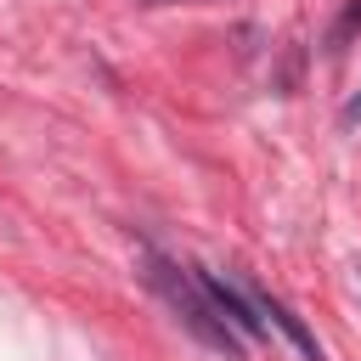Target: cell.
I'll return each instance as SVG.
<instances>
[{"instance_id":"4","label":"cell","mask_w":361,"mask_h":361,"mask_svg":"<svg viewBox=\"0 0 361 361\" xmlns=\"http://www.w3.org/2000/svg\"><path fill=\"white\" fill-rule=\"evenodd\" d=\"M338 124H344V130H355V124H361V96H350V102H344V113H338Z\"/></svg>"},{"instance_id":"5","label":"cell","mask_w":361,"mask_h":361,"mask_svg":"<svg viewBox=\"0 0 361 361\" xmlns=\"http://www.w3.org/2000/svg\"><path fill=\"white\" fill-rule=\"evenodd\" d=\"M141 6H152V11H158V6H214V0H141Z\"/></svg>"},{"instance_id":"3","label":"cell","mask_w":361,"mask_h":361,"mask_svg":"<svg viewBox=\"0 0 361 361\" xmlns=\"http://www.w3.org/2000/svg\"><path fill=\"white\" fill-rule=\"evenodd\" d=\"M355 28H361V0H350V6H344V17H338V23H333V34H327V51H344V39H350Z\"/></svg>"},{"instance_id":"2","label":"cell","mask_w":361,"mask_h":361,"mask_svg":"<svg viewBox=\"0 0 361 361\" xmlns=\"http://www.w3.org/2000/svg\"><path fill=\"white\" fill-rule=\"evenodd\" d=\"M248 299H254L259 322H265V327H276V333H282V338H288V344H293L305 361H322V344H316V333H310V327H305V322H299V316H293L282 299H271V293H265V288H254V282H248Z\"/></svg>"},{"instance_id":"1","label":"cell","mask_w":361,"mask_h":361,"mask_svg":"<svg viewBox=\"0 0 361 361\" xmlns=\"http://www.w3.org/2000/svg\"><path fill=\"white\" fill-rule=\"evenodd\" d=\"M147 282L164 293V305L186 322V333H192L197 344L220 350L226 361H243V355H248L243 333L214 310V299L203 293V282H197V271H192V265H175V259H164V254H152V248H147Z\"/></svg>"}]
</instances>
